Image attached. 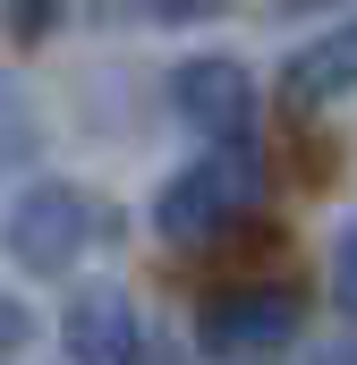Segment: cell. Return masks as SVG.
<instances>
[{"label": "cell", "instance_id": "6da1fadb", "mask_svg": "<svg viewBox=\"0 0 357 365\" xmlns=\"http://www.w3.org/2000/svg\"><path fill=\"white\" fill-rule=\"evenodd\" d=\"M256 195H264L256 145H213V153H196L187 170L162 179V195H154V230H162L171 247H213L221 230H238V221L256 212Z\"/></svg>", "mask_w": 357, "mask_h": 365}, {"label": "cell", "instance_id": "7a4b0ae2", "mask_svg": "<svg viewBox=\"0 0 357 365\" xmlns=\"http://www.w3.org/2000/svg\"><path fill=\"white\" fill-rule=\"evenodd\" d=\"M94 230H102V212H94L86 187H69V179H34L17 204H9L0 247H9V264H17V272L60 280V272H77V255L94 247Z\"/></svg>", "mask_w": 357, "mask_h": 365}, {"label": "cell", "instance_id": "3957f363", "mask_svg": "<svg viewBox=\"0 0 357 365\" xmlns=\"http://www.w3.org/2000/svg\"><path fill=\"white\" fill-rule=\"evenodd\" d=\"M298 331H306L298 289H221L196 314V349L213 365H272L298 349Z\"/></svg>", "mask_w": 357, "mask_h": 365}, {"label": "cell", "instance_id": "277c9868", "mask_svg": "<svg viewBox=\"0 0 357 365\" xmlns=\"http://www.w3.org/2000/svg\"><path fill=\"white\" fill-rule=\"evenodd\" d=\"M171 110L196 136H213V145H247V128H256V77L230 51H196V60L171 68Z\"/></svg>", "mask_w": 357, "mask_h": 365}, {"label": "cell", "instance_id": "5b68a950", "mask_svg": "<svg viewBox=\"0 0 357 365\" xmlns=\"http://www.w3.org/2000/svg\"><path fill=\"white\" fill-rule=\"evenodd\" d=\"M60 349L69 365H145V323L128 306V289H77L69 314H60Z\"/></svg>", "mask_w": 357, "mask_h": 365}, {"label": "cell", "instance_id": "8992f818", "mask_svg": "<svg viewBox=\"0 0 357 365\" xmlns=\"http://www.w3.org/2000/svg\"><path fill=\"white\" fill-rule=\"evenodd\" d=\"M341 93H357V26H332L323 43H306L298 60H289V102H341Z\"/></svg>", "mask_w": 357, "mask_h": 365}, {"label": "cell", "instance_id": "52a82bcc", "mask_svg": "<svg viewBox=\"0 0 357 365\" xmlns=\"http://www.w3.org/2000/svg\"><path fill=\"white\" fill-rule=\"evenodd\" d=\"M34 145H43V119H34V102L26 86L0 68V170H17V162H34Z\"/></svg>", "mask_w": 357, "mask_h": 365}, {"label": "cell", "instance_id": "ba28073f", "mask_svg": "<svg viewBox=\"0 0 357 365\" xmlns=\"http://www.w3.org/2000/svg\"><path fill=\"white\" fill-rule=\"evenodd\" d=\"M102 9H111V26H196L221 0H102Z\"/></svg>", "mask_w": 357, "mask_h": 365}, {"label": "cell", "instance_id": "9c48e42d", "mask_svg": "<svg viewBox=\"0 0 357 365\" xmlns=\"http://www.w3.org/2000/svg\"><path fill=\"white\" fill-rule=\"evenodd\" d=\"M332 306H341V314H357V230L332 247Z\"/></svg>", "mask_w": 357, "mask_h": 365}, {"label": "cell", "instance_id": "30bf717a", "mask_svg": "<svg viewBox=\"0 0 357 365\" xmlns=\"http://www.w3.org/2000/svg\"><path fill=\"white\" fill-rule=\"evenodd\" d=\"M43 17H60V0H26V9H17V17H9V26H17V34H26V43H34V34H43Z\"/></svg>", "mask_w": 357, "mask_h": 365}, {"label": "cell", "instance_id": "8fae6325", "mask_svg": "<svg viewBox=\"0 0 357 365\" xmlns=\"http://www.w3.org/2000/svg\"><path fill=\"white\" fill-rule=\"evenodd\" d=\"M315 365H357V340H332V349H323Z\"/></svg>", "mask_w": 357, "mask_h": 365}, {"label": "cell", "instance_id": "7c38bea8", "mask_svg": "<svg viewBox=\"0 0 357 365\" xmlns=\"http://www.w3.org/2000/svg\"><path fill=\"white\" fill-rule=\"evenodd\" d=\"M281 9H323V0H281Z\"/></svg>", "mask_w": 357, "mask_h": 365}]
</instances>
